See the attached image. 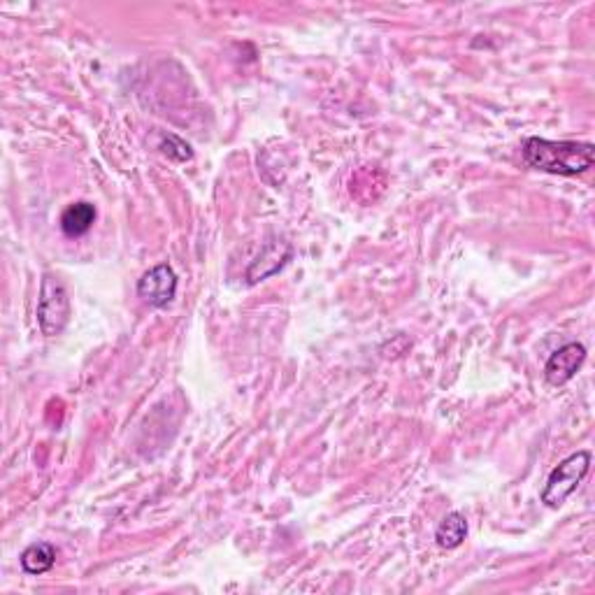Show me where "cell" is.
I'll list each match as a JSON object with an SVG mask.
<instances>
[{
  "instance_id": "cell-1",
  "label": "cell",
  "mask_w": 595,
  "mask_h": 595,
  "mask_svg": "<svg viewBox=\"0 0 595 595\" xmlns=\"http://www.w3.org/2000/svg\"><path fill=\"white\" fill-rule=\"evenodd\" d=\"M521 156L533 170L558 177H577L593 166L595 147L591 142L526 138L521 145Z\"/></svg>"
},
{
  "instance_id": "cell-2",
  "label": "cell",
  "mask_w": 595,
  "mask_h": 595,
  "mask_svg": "<svg viewBox=\"0 0 595 595\" xmlns=\"http://www.w3.org/2000/svg\"><path fill=\"white\" fill-rule=\"evenodd\" d=\"M591 461H593V454L584 449V451H575V454H570L565 461L558 463L556 468L551 470L547 484H544L542 503L551 507V510H558V507H561L565 500L579 489V484L584 482V477L589 475Z\"/></svg>"
},
{
  "instance_id": "cell-3",
  "label": "cell",
  "mask_w": 595,
  "mask_h": 595,
  "mask_svg": "<svg viewBox=\"0 0 595 595\" xmlns=\"http://www.w3.org/2000/svg\"><path fill=\"white\" fill-rule=\"evenodd\" d=\"M70 321V296L66 284L56 275L42 277L40 298H38V326L42 335L56 338L66 331Z\"/></svg>"
},
{
  "instance_id": "cell-4",
  "label": "cell",
  "mask_w": 595,
  "mask_h": 595,
  "mask_svg": "<svg viewBox=\"0 0 595 595\" xmlns=\"http://www.w3.org/2000/svg\"><path fill=\"white\" fill-rule=\"evenodd\" d=\"M138 296L145 300L149 307H168L177 296V275L168 263H159L149 268L145 275L138 279Z\"/></svg>"
},
{
  "instance_id": "cell-5",
  "label": "cell",
  "mask_w": 595,
  "mask_h": 595,
  "mask_svg": "<svg viewBox=\"0 0 595 595\" xmlns=\"http://www.w3.org/2000/svg\"><path fill=\"white\" fill-rule=\"evenodd\" d=\"M586 361V347L579 342H570L549 356L547 365H544V379L551 386H565L572 377L582 370Z\"/></svg>"
},
{
  "instance_id": "cell-6",
  "label": "cell",
  "mask_w": 595,
  "mask_h": 595,
  "mask_svg": "<svg viewBox=\"0 0 595 595\" xmlns=\"http://www.w3.org/2000/svg\"><path fill=\"white\" fill-rule=\"evenodd\" d=\"M293 256V247L289 242L282 240H272L261 249V254L254 258V263L249 265L247 270V282L249 284H258L263 279H268L272 275H277L279 270L289 263V258Z\"/></svg>"
},
{
  "instance_id": "cell-7",
  "label": "cell",
  "mask_w": 595,
  "mask_h": 595,
  "mask_svg": "<svg viewBox=\"0 0 595 595\" xmlns=\"http://www.w3.org/2000/svg\"><path fill=\"white\" fill-rule=\"evenodd\" d=\"M96 217V205L86 203V200H77V203L68 205L66 210H63L59 226L68 238H82V235L89 233L93 224H96Z\"/></svg>"
},
{
  "instance_id": "cell-8",
  "label": "cell",
  "mask_w": 595,
  "mask_h": 595,
  "mask_svg": "<svg viewBox=\"0 0 595 595\" xmlns=\"http://www.w3.org/2000/svg\"><path fill=\"white\" fill-rule=\"evenodd\" d=\"M468 537V519L461 512H449L435 530V542L440 549H458Z\"/></svg>"
},
{
  "instance_id": "cell-9",
  "label": "cell",
  "mask_w": 595,
  "mask_h": 595,
  "mask_svg": "<svg viewBox=\"0 0 595 595\" xmlns=\"http://www.w3.org/2000/svg\"><path fill=\"white\" fill-rule=\"evenodd\" d=\"M19 563L26 575H45V572L54 568L56 549L49 542H35L31 547L24 549Z\"/></svg>"
},
{
  "instance_id": "cell-10",
  "label": "cell",
  "mask_w": 595,
  "mask_h": 595,
  "mask_svg": "<svg viewBox=\"0 0 595 595\" xmlns=\"http://www.w3.org/2000/svg\"><path fill=\"white\" fill-rule=\"evenodd\" d=\"M159 149L163 154L168 156V159H172V161H189L191 156H193V152H191V147L186 145V142L182 140V138H177V135H166V138L161 140V145H159Z\"/></svg>"
}]
</instances>
